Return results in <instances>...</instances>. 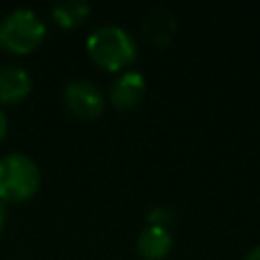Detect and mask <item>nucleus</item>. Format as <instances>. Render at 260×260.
I'll return each instance as SVG.
<instances>
[{"label":"nucleus","mask_w":260,"mask_h":260,"mask_svg":"<svg viewBox=\"0 0 260 260\" xmlns=\"http://www.w3.org/2000/svg\"><path fill=\"white\" fill-rule=\"evenodd\" d=\"M45 22L30 8H16L0 20V47L14 55L32 53L45 39Z\"/></svg>","instance_id":"3"},{"label":"nucleus","mask_w":260,"mask_h":260,"mask_svg":"<svg viewBox=\"0 0 260 260\" xmlns=\"http://www.w3.org/2000/svg\"><path fill=\"white\" fill-rule=\"evenodd\" d=\"M144 91H146V83H144L142 73L130 69V71H122L112 81V85L108 89V98H110L114 108L130 110L142 102Z\"/></svg>","instance_id":"5"},{"label":"nucleus","mask_w":260,"mask_h":260,"mask_svg":"<svg viewBox=\"0 0 260 260\" xmlns=\"http://www.w3.org/2000/svg\"><path fill=\"white\" fill-rule=\"evenodd\" d=\"M244 260H260V244L254 246V248L244 256Z\"/></svg>","instance_id":"12"},{"label":"nucleus","mask_w":260,"mask_h":260,"mask_svg":"<svg viewBox=\"0 0 260 260\" xmlns=\"http://www.w3.org/2000/svg\"><path fill=\"white\" fill-rule=\"evenodd\" d=\"M63 100L67 110L81 120H93L104 112V91L89 79H73L65 85Z\"/></svg>","instance_id":"4"},{"label":"nucleus","mask_w":260,"mask_h":260,"mask_svg":"<svg viewBox=\"0 0 260 260\" xmlns=\"http://www.w3.org/2000/svg\"><path fill=\"white\" fill-rule=\"evenodd\" d=\"M4 223H6V207H4V201L0 199V230L4 228Z\"/></svg>","instance_id":"13"},{"label":"nucleus","mask_w":260,"mask_h":260,"mask_svg":"<svg viewBox=\"0 0 260 260\" xmlns=\"http://www.w3.org/2000/svg\"><path fill=\"white\" fill-rule=\"evenodd\" d=\"M142 32L144 37L158 47H165L171 43L177 30V18L167 6H152L142 16Z\"/></svg>","instance_id":"6"},{"label":"nucleus","mask_w":260,"mask_h":260,"mask_svg":"<svg viewBox=\"0 0 260 260\" xmlns=\"http://www.w3.org/2000/svg\"><path fill=\"white\" fill-rule=\"evenodd\" d=\"M89 59L106 71H122L136 57V43L132 35L118 24L98 26L85 41Z\"/></svg>","instance_id":"1"},{"label":"nucleus","mask_w":260,"mask_h":260,"mask_svg":"<svg viewBox=\"0 0 260 260\" xmlns=\"http://www.w3.org/2000/svg\"><path fill=\"white\" fill-rule=\"evenodd\" d=\"M171 248H173L171 230L160 225L146 223L136 238V250L144 260H162L169 256Z\"/></svg>","instance_id":"8"},{"label":"nucleus","mask_w":260,"mask_h":260,"mask_svg":"<svg viewBox=\"0 0 260 260\" xmlns=\"http://www.w3.org/2000/svg\"><path fill=\"white\" fill-rule=\"evenodd\" d=\"M41 185L39 165L24 152H8L0 156V199L26 201Z\"/></svg>","instance_id":"2"},{"label":"nucleus","mask_w":260,"mask_h":260,"mask_svg":"<svg viewBox=\"0 0 260 260\" xmlns=\"http://www.w3.org/2000/svg\"><path fill=\"white\" fill-rule=\"evenodd\" d=\"M30 73L20 65L0 67V104H16L30 93Z\"/></svg>","instance_id":"7"},{"label":"nucleus","mask_w":260,"mask_h":260,"mask_svg":"<svg viewBox=\"0 0 260 260\" xmlns=\"http://www.w3.org/2000/svg\"><path fill=\"white\" fill-rule=\"evenodd\" d=\"M6 130H8V118H6L4 110L0 108V140L6 136Z\"/></svg>","instance_id":"11"},{"label":"nucleus","mask_w":260,"mask_h":260,"mask_svg":"<svg viewBox=\"0 0 260 260\" xmlns=\"http://www.w3.org/2000/svg\"><path fill=\"white\" fill-rule=\"evenodd\" d=\"M175 221V215H173V209L171 207H165V205H154L148 209L146 213V223L150 225H160V228H167Z\"/></svg>","instance_id":"10"},{"label":"nucleus","mask_w":260,"mask_h":260,"mask_svg":"<svg viewBox=\"0 0 260 260\" xmlns=\"http://www.w3.org/2000/svg\"><path fill=\"white\" fill-rule=\"evenodd\" d=\"M91 12V6L85 0H63L51 6V14L55 18V22H59L61 26H77L81 24Z\"/></svg>","instance_id":"9"}]
</instances>
